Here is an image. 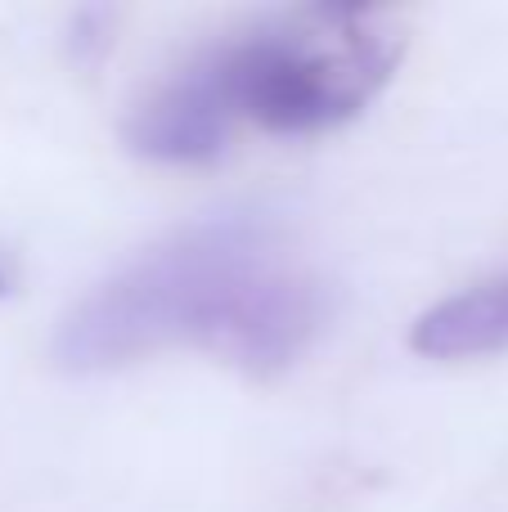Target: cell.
<instances>
[{"instance_id": "cell-3", "label": "cell", "mask_w": 508, "mask_h": 512, "mask_svg": "<svg viewBox=\"0 0 508 512\" xmlns=\"http://www.w3.org/2000/svg\"><path fill=\"white\" fill-rule=\"evenodd\" d=\"M410 346L428 360H482L508 351V265L423 310L410 328Z\"/></svg>"}, {"instance_id": "cell-2", "label": "cell", "mask_w": 508, "mask_h": 512, "mask_svg": "<svg viewBox=\"0 0 508 512\" xmlns=\"http://www.w3.org/2000/svg\"><path fill=\"white\" fill-rule=\"evenodd\" d=\"M405 27L383 5H297L207 41L180 63L212 122L266 135H324L360 117L392 81Z\"/></svg>"}, {"instance_id": "cell-1", "label": "cell", "mask_w": 508, "mask_h": 512, "mask_svg": "<svg viewBox=\"0 0 508 512\" xmlns=\"http://www.w3.org/2000/svg\"><path fill=\"white\" fill-rule=\"evenodd\" d=\"M333 288L284 256V225L243 203L180 225L86 292L54 333L68 373H108L194 342L243 373H284L320 342Z\"/></svg>"}, {"instance_id": "cell-4", "label": "cell", "mask_w": 508, "mask_h": 512, "mask_svg": "<svg viewBox=\"0 0 508 512\" xmlns=\"http://www.w3.org/2000/svg\"><path fill=\"white\" fill-rule=\"evenodd\" d=\"M18 283H23V256L14 243H0V301L14 297Z\"/></svg>"}]
</instances>
